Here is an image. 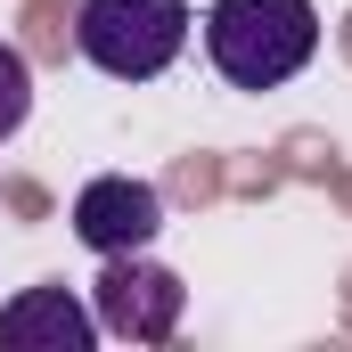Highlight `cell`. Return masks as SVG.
<instances>
[{
	"instance_id": "6da1fadb",
	"label": "cell",
	"mask_w": 352,
	"mask_h": 352,
	"mask_svg": "<svg viewBox=\"0 0 352 352\" xmlns=\"http://www.w3.org/2000/svg\"><path fill=\"white\" fill-rule=\"evenodd\" d=\"M205 58L230 90H278L320 58V8L311 0H213Z\"/></svg>"
},
{
	"instance_id": "8992f818",
	"label": "cell",
	"mask_w": 352,
	"mask_h": 352,
	"mask_svg": "<svg viewBox=\"0 0 352 352\" xmlns=\"http://www.w3.org/2000/svg\"><path fill=\"white\" fill-rule=\"evenodd\" d=\"M25 115H33V66H25V50L0 41V140H16Z\"/></svg>"
},
{
	"instance_id": "7a4b0ae2",
	"label": "cell",
	"mask_w": 352,
	"mask_h": 352,
	"mask_svg": "<svg viewBox=\"0 0 352 352\" xmlns=\"http://www.w3.org/2000/svg\"><path fill=\"white\" fill-rule=\"evenodd\" d=\"M74 50L115 82H156L188 50V0H82Z\"/></svg>"
},
{
	"instance_id": "277c9868",
	"label": "cell",
	"mask_w": 352,
	"mask_h": 352,
	"mask_svg": "<svg viewBox=\"0 0 352 352\" xmlns=\"http://www.w3.org/2000/svg\"><path fill=\"white\" fill-rule=\"evenodd\" d=\"M156 230H164V197H156L148 180H131V173L82 180V197H74V238H82L90 254H131V246H156Z\"/></svg>"
},
{
	"instance_id": "3957f363",
	"label": "cell",
	"mask_w": 352,
	"mask_h": 352,
	"mask_svg": "<svg viewBox=\"0 0 352 352\" xmlns=\"http://www.w3.org/2000/svg\"><path fill=\"white\" fill-rule=\"evenodd\" d=\"M98 287H90V311H98V336H123V344H164L188 311V287L180 270L148 263V246L131 254H98Z\"/></svg>"
},
{
	"instance_id": "5b68a950",
	"label": "cell",
	"mask_w": 352,
	"mask_h": 352,
	"mask_svg": "<svg viewBox=\"0 0 352 352\" xmlns=\"http://www.w3.org/2000/svg\"><path fill=\"white\" fill-rule=\"evenodd\" d=\"M0 344L8 352H90L98 344V311H90L74 287H25L0 303Z\"/></svg>"
}]
</instances>
